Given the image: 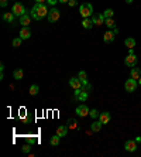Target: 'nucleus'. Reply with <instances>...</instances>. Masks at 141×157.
<instances>
[{"label": "nucleus", "mask_w": 141, "mask_h": 157, "mask_svg": "<svg viewBox=\"0 0 141 157\" xmlns=\"http://www.w3.org/2000/svg\"><path fill=\"white\" fill-rule=\"evenodd\" d=\"M49 13L48 7L45 3H35V6L31 9V17L34 20H42L44 17H47Z\"/></svg>", "instance_id": "nucleus-1"}, {"label": "nucleus", "mask_w": 141, "mask_h": 157, "mask_svg": "<svg viewBox=\"0 0 141 157\" xmlns=\"http://www.w3.org/2000/svg\"><path fill=\"white\" fill-rule=\"evenodd\" d=\"M79 13H80V16L83 19H89L90 16H93V6H92V3H83V4H80Z\"/></svg>", "instance_id": "nucleus-2"}, {"label": "nucleus", "mask_w": 141, "mask_h": 157, "mask_svg": "<svg viewBox=\"0 0 141 157\" xmlns=\"http://www.w3.org/2000/svg\"><path fill=\"white\" fill-rule=\"evenodd\" d=\"M11 13H13L16 17H19L20 19L21 16L27 14V11H26V7L21 4V3H14L13 4V9H11Z\"/></svg>", "instance_id": "nucleus-3"}, {"label": "nucleus", "mask_w": 141, "mask_h": 157, "mask_svg": "<svg viewBox=\"0 0 141 157\" xmlns=\"http://www.w3.org/2000/svg\"><path fill=\"white\" fill-rule=\"evenodd\" d=\"M59 17H61V13H59V10H58V9H55L54 6H52V9H49V13H48V16H47L48 22H49V23H56L58 20H59Z\"/></svg>", "instance_id": "nucleus-4"}, {"label": "nucleus", "mask_w": 141, "mask_h": 157, "mask_svg": "<svg viewBox=\"0 0 141 157\" xmlns=\"http://www.w3.org/2000/svg\"><path fill=\"white\" fill-rule=\"evenodd\" d=\"M137 85H138L137 79H133L131 77H130V79H127L126 82H124V88H126L127 92H134L137 89Z\"/></svg>", "instance_id": "nucleus-5"}, {"label": "nucleus", "mask_w": 141, "mask_h": 157, "mask_svg": "<svg viewBox=\"0 0 141 157\" xmlns=\"http://www.w3.org/2000/svg\"><path fill=\"white\" fill-rule=\"evenodd\" d=\"M137 55L135 54H128L126 58H124V64L127 65V67H130V68H134L135 65H137Z\"/></svg>", "instance_id": "nucleus-6"}, {"label": "nucleus", "mask_w": 141, "mask_h": 157, "mask_svg": "<svg viewBox=\"0 0 141 157\" xmlns=\"http://www.w3.org/2000/svg\"><path fill=\"white\" fill-rule=\"evenodd\" d=\"M89 112H90V109L86 106V105H79V106L76 108V115L79 116V118H85V116H88L89 115Z\"/></svg>", "instance_id": "nucleus-7"}, {"label": "nucleus", "mask_w": 141, "mask_h": 157, "mask_svg": "<svg viewBox=\"0 0 141 157\" xmlns=\"http://www.w3.org/2000/svg\"><path fill=\"white\" fill-rule=\"evenodd\" d=\"M137 144H138V143L135 142V140H127V142L124 143V149H126L127 151H130V153H134V151L137 150Z\"/></svg>", "instance_id": "nucleus-8"}, {"label": "nucleus", "mask_w": 141, "mask_h": 157, "mask_svg": "<svg viewBox=\"0 0 141 157\" xmlns=\"http://www.w3.org/2000/svg\"><path fill=\"white\" fill-rule=\"evenodd\" d=\"M114 37H116V33L113 30H109V31H106L105 34H103V40H105V43L110 44L114 41Z\"/></svg>", "instance_id": "nucleus-9"}, {"label": "nucleus", "mask_w": 141, "mask_h": 157, "mask_svg": "<svg viewBox=\"0 0 141 157\" xmlns=\"http://www.w3.org/2000/svg\"><path fill=\"white\" fill-rule=\"evenodd\" d=\"M69 85L73 88V89H80L82 88V81L78 78V77H72L69 79Z\"/></svg>", "instance_id": "nucleus-10"}, {"label": "nucleus", "mask_w": 141, "mask_h": 157, "mask_svg": "<svg viewBox=\"0 0 141 157\" xmlns=\"http://www.w3.org/2000/svg\"><path fill=\"white\" fill-rule=\"evenodd\" d=\"M92 22H93L95 26H102V24L105 23V16H103V13H102V14L92 16Z\"/></svg>", "instance_id": "nucleus-11"}, {"label": "nucleus", "mask_w": 141, "mask_h": 157, "mask_svg": "<svg viewBox=\"0 0 141 157\" xmlns=\"http://www.w3.org/2000/svg\"><path fill=\"white\" fill-rule=\"evenodd\" d=\"M110 119H112V116H110V112H102V113L99 115V120L102 122L103 125L109 123V122H110Z\"/></svg>", "instance_id": "nucleus-12"}, {"label": "nucleus", "mask_w": 141, "mask_h": 157, "mask_svg": "<svg viewBox=\"0 0 141 157\" xmlns=\"http://www.w3.org/2000/svg\"><path fill=\"white\" fill-rule=\"evenodd\" d=\"M30 37H31V30H30V27H23V29L20 30V38L28 40Z\"/></svg>", "instance_id": "nucleus-13"}, {"label": "nucleus", "mask_w": 141, "mask_h": 157, "mask_svg": "<svg viewBox=\"0 0 141 157\" xmlns=\"http://www.w3.org/2000/svg\"><path fill=\"white\" fill-rule=\"evenodd\" d=\"M66 133H68V126L61 125V126H58V128H56V135L59 136V137H65Z\"/></svg>", "instance_id": "nucleus-14"}, {"label": "nucleus", "mask_w": 141, "mask_h": 157, "mask_svg": "<svg viewBox=\"0 0 141 157\" xmlns=\"http://www.w3.org/2000/svg\"><path fill=\"white\" fill-rule=\"evenodd\" d=\"M31 23V17L28 14H24L20 17V24L23 26V27H28V24Z\"/></svg>", "instance_id": "nucleus-15"}, {"label": "nucleus", "mask_w": 141, "mask_h": 157, "mask_svg": "<svg viewBox=\"0 0 141 157\" xmlns=\"http://www.w3.org/2000/svg\"><path fill=\"white\" fill-rule=\"evenodd\" d=\"M130 77H131L133 79H137V81H138V78L141 77V71H140V68H135V67H134V68H131V72H130Z\"/></svg>", "instance_id": "nucleus-16"}, {"label": "nucleus", "mask_w": 141, "mask_h": 157, "mask_svg": "<svg viewBox=\"0 0 141 157\" xmlns=\"http://www.w3.org/2000/svg\"><path fill=\"white\" fill-rule=\"evenodd\" d=\"M102 126H103V123L99 120V122H93L90 125V130L92 132H100V129H102Z\"/></svg>", "instance_id": "nucleus-17"}, {"label": "nucleus", "mask_w": 141, "mask_h": 157, "mask_svg": "<svg viewBox=\"0 0 141 157\" xmlns=\"http://www.w3.org/2000/svg\"><path fill=\"white\" fill-rule=\"evenodd\" d=\"M124 45H126L128 50H130V48H134V47H135V40H134L133 37H128V38H126V41H124Z\"/></svg>", "instance_id": "nucleus-18"}, {"label": "nucleus", "mask_w": 141, "mask_h": 157, "mask_svg": "<svg viewBox=\"0 0 141 157\" xmlns=\"http://www.w3.org/2000/svg\"><path fill=\"white\" fill-rule=\"evenodd\" d=\"M82 26H83V29L86 30H90L95 24H93V22H92V19H83V22H82Z\"/></svg>", "instance_id": "nucleus-19"}, {"label": "nucleus", "mask_w": 141, "mask_h": 157, "mask_svg": "<svg viewBox=\"0 0 141 157\" xmlns=\"http://www.w3.org/2000/svg\"><path fill=\"white\" fill-rule=\"evenodd\" d=\"M14 17H16V16H14L13 13H10V11H9V13H4V14H3V20H4L6 23H13Z\"/></svg>", "instance_id": "nucleus-20"}, {"label": "nucleus", "mask_w": 141, "mask_h": 157, "mask_svg": "<svg viewBox=\"0 0 141 157\" xmlns=\"http://www.w3.org/2000/svg\"><path fill=\"white\" fill-rule=\"evenodd\" d=\"M13 77L14 79H17V81H20V79H23V77H24V71L23 70H16V71L13 72Z\"/></svg>", "instance_id": "nucleus-21"}, {"label": "nucleus", "mask_w": 141, "mask_h": 157, "mask_svg": "<svg viewBox=\"0 0 141 157\" xmlns=\"http://www.w3.org/2000/svg\"><path fill=\"white\" fill-rule=\"evenodd\" d=\"M105 24L109 27L110 30L113 29H116V23H114V20H113V17L112 19H105Z\"/></svg>", "instance_id": "nucleus-22"}, {"label": "nucleus", "mask_w": 141, "mask_h": 157, "mask_svg": "<svg viewBox=\"0 0 141 157\" xmlns=\"http://www.w3.org/2000/svg\"><path fill=\"white\" fill-rule=\"evenodd\" d=\"M78 78L82 81V84H86L88 82V74L85 71H79V74H78Z\"/></svg>", "instance_id": "nucleus-23"}, {"label": "nucleus", "mask_w": 141, "mask_h": 157, "mask_svg": "<svg viewBox=\"0 0 141 157\" xmlns=\"http://www.w3.org/2000/svg\"><path fill=\"white\" fill-rule=\"evenodd\" d=\"M38 91H40V88H38V85H35V84H33V85L30 86V95H31V96H35V95L38 93Z\"/></svg>", "instance_id": "nucleus-24"}, {"label": "nucleus", "mask_w": 141, "mask_h": 157, "mask_svg": "<svg viewBox=\"0 0 141 157\" xmlns=\"http://www.w3.org/2000/svg\"><path fill=\"white\" fill-rule=\"evenodd\" d=\"M88 96H89V92H86V91H80L79 96H78V99L80 100V102H85V100L88 99Z\"/></svg>", "instance_id": "nucleus-25"}, {"label": "nucleus", "mask_w": 141, "mask_h": 157, "mask_svg": "<svg viewBox=\"0 0 141 157\" xmlns=\"http://www.w3.org/2000/svg\"><path fill=\"white\" fill-rule=\"evenodd\" d=\"M59 139H61V137H59L58 135L52 136V137H51V140H49V143H51V146H58V144H59Z\"/></svg>", "instance_id": "nucleus-26"}, {"label": "nucleus", "mask_w": 141, "mask_h": 157, "mask_svg": "<svg viewBox=\"0 0 141 157\" xmlns=\"http://www.w3.org/2000/svg\"><path fill=\"white\" fill-rule=\"evenodd\" d=\"M78 125H79V123H78L75 119H69V120H68V129H78Z\"/></svg>", "instance_id": "nucleus-27"}, {"label": "nucleus", "mask_w": 141, "mask_h": 157, "mask_svg": "<svg viewBox=\"0 0 141 157\" xmlns=\"http://www.w3.org/2000/svg\"><path fill=\"white\" fill-rule=\"evenodd\" d=\"M103 16H105V19H112L113 16H114V11H113L112 9H106Z\"/></svg>", "instance_id": "nucleus-28"}, {"label": "nucleus", "mask_w": 141, "mask_h": 157, "mask_svg": "<svg viewBox=\"0 0 141 157\" xmlns=\"http://www.w3.org/2000/svg\"><path fill=\"white\" fill-rule=\"evenodd\" d=\"M21 41H23V38H20V37H17V38H14L13 40V47H16V48H17V47H20L21 45Z\"/></svg>", "instance_id": "nucleus-29"}, {"label": "nucleus", "mask_w": 141, "mask_h": 157, "mask_svg": "<svg viewBox=\"0 0 141 157\" xmlns=\"http://www.w3.org/2000/svg\"><path fill=\"white\" fill-rule=\"evenodd\" d=\"M99 112H98V109H90V112H89V116L90 118H93V119H96V118H99Z\"/></svg>", "instance_id": "nucleus-30"}, {"label": "nucleus", "mask_w": 141, "mask_h": 157, "mask_svg": "<svg viewBox=\"0 0 141 157\" xmlns=\"http://www.w3.org/2000/svg\"><path fill=\"white\" fill-rule=\"evenodd\" d=\"M82 91H86V92H89L92 89V85L89 84V82H86V84H82V88H80Z\"/></svg>", "instance_id": "nucleus-31"}, {"label": "nucleus", "mask_w": 141, "mask_h": 157, "mask_svg": "<svg viewBox=\"0 0 141 157\" xmlns=\"http://www.w3.org/2000/svg\"><path fill=\"white\" fill-rule=\"evenodd\" d=\"M30 149H31L30 143H28V144H26V146H23V153H28V151H30Z\"/></svg>", "instance_id": "nucleus-32"}, {"label": "nucleus", "mask_w": 141, "mask_h": 157, "mask_svg": "<svg viewBox=\"0 0 141 157\" xmlns=\"http://www.w3.org/2000/svg\"><path fill=\"white\" fill-rule=\"evenodd\" d=\"M76 3H78V0H69V1H68V4H69L70 7H75Z\"/></svg>", "instance_id": "nucleus-33"}, {"label": "nucleus", "mask_w": 141, "mask_h": 157, "mask_svg": "<svg viewBox=\"0 0 141 157\" xmlns=\"http://www.w3.org/2000/svg\"><path fill=\"white\" fill-rule=\"evenodd\" d=\"M47 3L51 4V6H55L56 3H58V0H47Z\"/></svg>", "instance_id": "nucleus-34"}, {"label": "nucleus", "mask_w": 141, "mask_h": 157, "mask_svg": "<svg viewBox=\"0 0 141 157\" xmlns=\"http://www.w3.org/2000/svg\"><path fill=\"white\" fill-rule=\"evenodd\" d=\"M0 6H1V7H6V6H7V0H0Z\"/></svg>", "instance_id": "nucleus-35"}, {"label": "nucleus", "mask_w": 141, "mask_h": 157, "mask_svg": "<svg viewBox=\"0 0 141 157\" xmlns=\"http://www.w3.org/2000/svg\"><path fill=\"white\" fill-rule=\"evenodd\" d=\"M135 142H137V143H141V137H135Z\"/></svg>", "instance_id": "nucleus-36"}, {"label": "nucleus", "mask_w": 141, "mask_h": 157, "mask_svg": "<svg viewBox=\"0 0 141 157\" xmlns=\"http://www.w3.org/2000/svg\"><path fill=\"white\" fill-rule=\"evenodd\" d=\"M58 1H59V3H68L69 0H58Z\"/></svg>", "instance_id": "nucleus-37"}, {"label": "nucleus", "mask_w": 141, "mask_h": 157, "mask_svg": "<svg viewBox=\"0 0 141 157\" xmlns=\"http://www.w3.org/2000/svg\"><path fill=\"white\" fill-rule=\"evenodd\" d=\"M35 1H37V3H45L47 0H35Z\"/></svg>", "instance_id": "nucleus-38"}, {"label": "nucleus", "mask_w": 141, "mask_h": 157, "mask_svg": "<svg viewBox=\"0 0 141 157\" xmlns=\"http://www.w3.org/2000/svg\"><path fill=\"white\" fill-rule=\"evenodd\" d=\"M126 3H128V4H130V3H133V0H126Z\"/></svg>", "instance_id": "nucleus-39"}, {"label": "nucleus", "mask_w": 141, "mask_h": 157, "mask_svg": "<svg viewBox=\"0 0 141 157\" xmlns=\"http://www.w3.org/2000/svg\"><path fill=\"white\" fill-rule=\"evenodd\" d=\"M137 82H138V85H141V77L138 78V81H137Z\"/></svg>", "instance_id": "nucleus-40"}]
</instances>
